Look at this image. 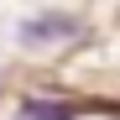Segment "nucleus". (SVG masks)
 <instances>
[{"instance_id": "1", "label": "nucleus", "mask_w": 120, "mask_h": 120, "mask_svg": "<svg viewBox=\"0 0 120 120\" xmlns=\"http://www.w3.org/2000/svg\"><path fill=\"white\" fill-rule=\"evenodd\" d=\"M84 37V21L73 16H37V21H21V42H73Z\"/></svg>"}, {"instance_id": "2", "label": "nucleus", "mask_w": 120, "mask_h": 120, "mask_svg": "<svg viewBox=\"0 0 120 120\" xmlns=\"http://www.w3.org/2000/svg\"><path fill=\"white\" fill-rule=\"evenodd\" d=\"M21 120H73V110H68V105H57V99L31 94V99H21Z\"/></svg>"}]
</instances>
